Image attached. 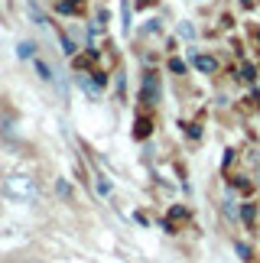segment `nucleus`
I'll return each mask as SVG.
<instances>
[{
  "label": "nucleus",
  "mask_w": 260,
  "mask_h": 263,
  "mask_svg": "<svg viewBox=\"0 0 260 263\" xmlns=\"http://www.w3.org/2000/svg\"><path fill=\"white\" fill-rule=\"evenodd\" d=\"M4 189H7V195H13V198H36V182L26 179V176H10L4 182Z\"/></svg>",
  "instance_id": "1"
},
{
  "label": "nucleus",
  "mask_w": 260,
  "mask_h": 263,
  "mask_svg": "<svg viewBox=\"0 0 260 263\" xmlns=\"http://www.w3.org/2000/svg\"><path fill=\"white\" fill-rule=\"evenodd\" d=\"M156 95H159L156 75H153V72H146V75H143V101H146V104H153V101H156Z\"/></svg>",
  "instance_id": "2"
},
{
  "label": "nucleus",
  "mask_w": 260,
  "mask_h": 263,
  "mask_svg": "<svg viewBox=\"0 0 260 263\" xmlns=\"http://www.w3.org/2000/svg\"><path fill=\"white\" fill-rule=\"evenodd\" d=\"M195 68L198 72H215V59L212 55H195Z\"/></svg>",
  "instance_id": "3"
},
{
  "label": "nucleus",
  "mask_w": 260,
  "mask_h": 263,
  "mask_svg": "<svg viewBox=\"0 0 260 263\" xmlns=\"http://www.w3.org/2000/svg\"><path fill=\"white\" fill-rule=\"evenodd\" d=\"M82 7H85V0H62V4H59L62 13H78Z\"/></svg>",
  "instance_id": "4"
},
{
  "label": "nucleus",
  "mask_w": 260,
  "mask_h": 263,
  "mask_svg": "<svg viewBox=\"0 0 260 263\" xmlns=\"http://www.w3.org/2000/svg\"><path fill=\"white\" fill-rule=\"evenodd\" d=\"M78 82L85 85V91H88V95H91V98H98V95H101V91H98V85H95V82H91V78H88V75H82V72H78Z\"/></svg>",
  "instance_id": "5"
},
{
  "label": "nucleus",
  "mask_w": 260,
  "mask_h": 263,
  "mask_svg": "<svg viewBox=\"0 0 260 263\" xmlns=\"http://www.w3.org/2000/svg\"><path fill=\"white\" fill-rule=\"evenodd\" d=\"M33 52H36L33 43H20V46H16V55H20V59H33Z\"/></svg>",
  "instance_id": "6"
},
{
  "label": "nucleus",
  "mask_w": 260,
  "mask_h": 263,
  "mask_svg": "<svg viewBox=\"0 0 260 263\" xmlns=\"http://www.w3.org/2000/svg\"><path fill=\"white\" fill-rule=\"evenodd\" d=\"M59 43H62V49H65V55H75V43H72V36L59 33Z\"/></svg>",
  "instance_id": "7"
},
{
  "label": "nucleus",
  "mask_w": 260,
  "mask_h": 263,
  "mask_svg": "<svg viewBox=\"0 0 260 263\" xmlns=\"http://www.w3.org/2000/svg\"><path fill=\"white\" fill-rule=\"evenodd\" d=\"M137 137H140V140L150 137V120H146V117H140V120H137Z\"/></svg>",
  "instance_id": "8"
},
{
  "label": "nucleus",
  "mask_w": 260,
  "mask_h": 263,
  "mask_svg": "<svg viewBox=\"0 0 260 263\" xmlns=\"http://www.w3.org/2000/svg\"><path fill=\"white\" fill-rule=\"evenodd\" d=\"M169 72H185V62H182V59H169Z\"/></svg>",
  "instance_id": "9"
},
{
  "label": "nucleus",
  "mask_w": 260,
  "mask_h": 263,
  "mask_svg": "<svg viewBox=\"0 0 260 263\" xmlns=\"http://www.w3.org/2000/svg\"><path fill=\"white\" fill-rule=\"evenodd\" d=\"M36 72H39V75H43V78H46V82H52V72H49V65H46V62H36Z\"/></svg>",
  "instance_id": "10"
},
{
  "label": "nucleus",
  "mask_w": 260,
  "mask_h": 263,
  "mask_svg": "<svg viewBox=\"0 0 260 263\" xmlns=\"http://www.w3.org/2000/svg\"><path fill=\"white\" fill-rule=\"evenodd\" d=\"M98 192H101V195H111V182H107V179H98Z\"/></svg>",
  "instance_id": "11"
},
{
  "label": "nucleus",
  "mask_w": 260,
  "mask_h": 263,
  "mask_svg": "<svg viewBox=\"0 0 260 263\" xmlns=\"http://www.w3.org/2000/svg\"><path fill=\"white\" fill-rule=\"evenodd\" d=\"M124 29L130 33V0H124Z\"/></svg>",
  "instance_id": "12"
},
{
  "label": "nucleus",
  "mask_w": 260,
  "mask_h": 263,
  "mask_svg": "<svg viewBox=\"0 0 260 263\" xmlns=\"http://www.w3.org/2000/svg\"><path fill=\"white\" fill-rule=\"evenodd\" d=\"M244 221H247V224L254 221V208H251V205H244Z\"/></svg>",
  "instance_id": "13"
},
{
  "label": "nucleus",
  "mask_w": 260,
  "mask_h": 263,
  "mask_svg": "<svg viewBox=\"0 0 260 263\" xmlns=\"http://www.w3.org/2000/svg\"><path fill=\"white\" fill-rule=\"evenodd\" d=\"M237 254H241V257L247 260V257H251V247H247V244H237Z\"/></svg>",
  "instance_id": "14"
},
{
  "label": "nucleus",
  "mask_w": 260,
  "mask_h": 263,
  "mask_svg": "<svg viewBox=\"0 0 260 263\" xmlns=\"http://www.w3.org/2000/svg\"><path fill=\"white\" fill-rule=\"evenodd\" d=\"M156 0H137V7H153Z\"/></svg>",
  "instance_id": "15"
},
{
  "label": "nucleus",
  "mask_w": 260,
  "mask_h": 263,
  "mask_svg": "<svg viewBox=\"0 0 260 263\" xmlns=\"http://www.w3.org/2000/svg\"><path fill=\"white\" fill-rule=\"evenodd\" d=\"M241 4H244V7H254V0H241Z\"/></svg>",
  "instance_id": "16"
}]
</instances>
